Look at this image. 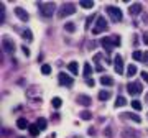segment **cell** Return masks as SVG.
Instances as JSON below:
<instances>
[{"label":"cell","instance_id":"cell-35","mask_svg":"<svg viewBox=\"0 0 148 138\" xmlns=\"http://www.w3.org/2000/svg\"><path fill=\"white\" fill-rule=\"evenodd\" d=\"M143 63L148 64V51H147V53H143Z\"/></svg>","mask_w":148,"mask_h":138},{"label":"cell","instance_id":"cell-33","mask_svg":"<svg viewBox=\"0 0 148 138\" xmlns=\"http://www.w3.org/2000/svg\"><path fill=\"white\" fill-rule=\"evenodd\" d=\"M92 20H94V16H89V18H87V21H86V28H89V27H90Z\"/></svg>","mask_w":148,"mask_h":138},{"label":"cell","instance_id":"cell-27","mask_svg":"<svg viewBox=\"0 0 148 138\" xmlns=\"http://www.w3.org/2000/svg\"><path fill=\"white\" fill-rule=\"evenodd\" d=\"M133 59H135V61H143V53L142 51H133Z\"/></svg>","mask_w":148,"mask_h":138},{"label":"cell","instance_id":"cell-2","mask_svg":"<svg viewBox=\"0 0 148 138\" xmlns=\"http://www.w3.org/2000/svg\"><path fill=\"white\" fill-rule=\"evenodd\" d=\"M106 12L109 13V16H110L112 21H115V23H119V21H122V10L119 8V7H114V5H109L106 8Z\"/></svg>","mask_w":148,"mask_h":138},{"label":"cell","instance_id":"cell-10","mask_svg":"<svg viewBox=\"0 0 148 138\" xmlns=\"http://www.w3.org/2000/svg\"><path fill=\"white\" fill-rule=\"evenodd\" d=\"M15 15L18 16L21 21H28V18H30V16H28V13L23 10L21 7H16V8H15Z\"/></svg>","mask_w":148,"mask_h":138},{"label":"cell","instance_id":"cell-5","mask_svg":"<svg viewBox=\"0 0 148 138\" xmlns=\"http://www.w3.org/2000/svg\"><path fill=\"white\" fill-rule=\"evenodd\" d=\"M106 30H107V20L104 16H97V21H95L94 28H92V33L94 35H99V33L106 31Z\"/></svg>","mask_w":148,"mask_h":138},{"label":"cell","instance_id":"cell-11","mask_svg":"<svg viewBox=\"0 0 148 138\" xmlns=\"http://www.w3.org/2000/svg\"><path fill=\"white\" fill-rule=\"evenodd\" d=\"M142 3H133V5L128 7V12H130V15H138V13H142Z\"/></svg>","mask_w":148,"mask_h":138},{"label":"cell","instance_id":"cell-28","mask_svg":"<svg viewBox=\"0 0 148 138\" xmlns=\"http://www.w3.org/2000/svg\"><path fill=\"white\" fill-rule=\"evenodd\" d=\"M51 104H53L54 109H59V107H61V104H63V100H61L59 97H54L53 100H51Z\"/></svg>","mask_w":148,"mask_h":138},{"label":"cell","instance_id":"cell-30","mask_svg":"<svg viewBox=\"0 0 148 138\" xmlns=\"http://www.w3.org/2000/svg\"><path fill=\"white\" fill-rule=\"evenodd\" d=\"M64 28H66V31L73 33L74 30H76V25H74V23H66V25H64Z\"/></svg>","mask_w":148,"mask_h":138},{"label":"cell","instance_id":"cell-32","mask_svg":"<svg viewBox=\"0 0 148 138\" xmlns=\"http://www.w3.org/2000/svg\"><path fill=\"white\" fill-rule=\"evenodd\" d=\"M140 76H142L143 81H147V84H148V72H147V71H142V72H140Z\"/></svg>","mask_w":148,"mask_h":138},{"label":"cell","instance_id":"cell-38","mask_svg":"<svg viewBox=\"0 0 148 138\" xmlns=\"http://www.w3.org/2000/svg\"><path fill=\"white\" fill-rule=\"evenodd\" d=\"M143 21H145V23H148V16H143Z\"/></svg>","mask_w":148,"mask_h":138},{"label":"cell","instance_id":"cell-13","mask_svg":"<svg viewBox=\"0 0 148 138\" xmlns=\"http://www.w3.org/2000/svg\"><path fill=\"white\" fill-rule=\"evenodd\" d=\"M77 102H79L81 105L89 107L90 105V97L89 96H79V97H77Z\"/></svg>","mask_w":148,"mask_h":138},{"label":"cell","instance_id":"cell-20","mask_svg":"<svg viewBox=\"0 0 148 138\" xmlns=\"http://www.w3.org/2000/svg\"><path fill=\"white\" fill-rule=\"evenodd\" d=\"M68 69L71 71V74H77V63H76V61L69 63L68 64Z\"/></svg>","mask_w":148,"mask_h":138},{"label":"cell","instance_id":"cell-22","mask_svg":"<svg viewBox=\"0 0 148 138\" xmlns=\"http://www.w3.org/2000/svg\"><path fill=\"white\" fill-rule=\"evenodd\" d=\"M21 36L25 38V40H28V41H32L33 40V33L30 31V30H23V31H21Z\"/></svg>","mask_w":148,"mask_h":138},{"label":"cell","instance_id":"cell-36","mask_svg":"<svg viewBox=\"0 0 148 138\" xmlns=\"http://www.w3.org/2000/svg\"><path fill=\"white\" fill-rule=\"evenodd\" d=\"M94 84H95V82H94V79H87V85H90V87H92Z\"/></svg>","mask_w":148,"mask_h":138},{"label":"cell","instance_id":"cell-31","mask_svg":"<svg viewBox=\"0 0 148 138\" xmlns=\"http://www.w3.org/2000/svg\"><path fill=\"white\" fill-rule=\"evenodd\" d=\"M132 107L135 109V110H142V104L138 100H132Z\"/></svg>","mask_w":148,"mask_h":138},{"label":"cell","instance_id":"cell-8","mask_svg":"<svg viewBox=\"0 0 148 138\" xmlns=\"http://www.w3.org/2000/svg\"><path fill=\"white\" fill-rule=\"evenodd\" d=\"M2 44H3V49H5V53L12 54L13 51H15V43L12 41L8 36H3V41H2Z\"/></svg>","mask_w":148,"mask_h":138},{"label":"cell","instance_id":"cell-26","mask_svg":"<svg viewBox=\"0 0 148 138\" xmlns=\"http://www.w3.org/2000/svg\"><path fill=\"white\" fill-rule=\"evenodd\" d=\"M36 125H38V128H40V130H45V128H46V120H45V118H38V122H36Z\"/></svg>","mask_w":148,"mask_h":138},{"label":"cell","instance_id":"cell-4","mask_svg":"<svg viewBox=\"0 0 148 138\" xmlns=\"http://www.w3.org/2000/svg\"><path fill=\"white\" fill-rule=\"evenodd\" d=\"M54 10H56V5H54V3H51V2H48V3H40V13H41L45 18L53 16Z\"/></svg>","mask_w":148,"mask_h":138},{"label":"cell","instance_id":"cell-23","mask_svg":"<svg viewBox=\"0 0 148 138\" xmlns=\"http://www.w3.org/2000/svg\"><path fill=\"white\" fill-rule=\"evenodd\" d=\"M81 7H82V8H92V7H94V2H92V0H82V2H81Z\"/></svg>","mask_w":148,"mask_h":138},{"label":"cell","instance_id":"cell-17","mask_svg":"<svg viewBox=\"0 0 148 138\" xmlns=\"http://www.w3.org/2000/svg\"><path fill=\"white\" fill-rule=\"evenodd\" d=\"M16 127L20 128V130H25V128H28L30 125H28V122L25 120V118H18V122H16Z\"/></svg>","mask_w":148,"mask_h":138},{"label":"cell","instance_id":"cell-19","mask_svg":"<svg viewBox=\"0 0 148 138\" xmlns=\"http://www.w3.org/2000/svg\"><path fill=\"white\" fill-rule=\"evenodd\" d=\"M110 92H109V90H101V92H99V99H101V100H109V99H110Z\"/></svg>","mask_w":148,"mask_h":138},{"label":"cell","instance_id":"cell-21","mask_svg":"<svg viewBox=\"0 0 148 138\" xmlns=\"http://www.w3.org/2000/svg\"><path fill=\"white\" fill-rule=\"evenodd\" d=\"M90 74H92V66H90L89 63H84V76L89 77Z\"/></svg>","mask_w":148,"mask_h":138},{"label":"cell","instance_id":"cell-14","mask_svg":"<svg viewBox=\"0 0 148 138\" xmlns=\"http://www.w3.org/2000/svg\"><path fill=\"white\" fill-rule=\"evenodd\" d=\"M123 138H140V135H138L135 130H130V128H127V130L123 132Z\"/></svg>","mask_w":148,"mask_h":138},{"label":"cell","instance_id":"cell-18","mask_svg":"<svg viewBox=\"0 0 148 138\" xmlns=\"http://www.w3.org/2000/svg\"><path fill=\"white\" fill-rule=\"evenodd\" d=\"M28 130H30V135H32V137H38V133H40V128H38L36 123H35V125H30Z\"/></svg>","mask_w":148,"mask_h":138},{"label":"cell","instance_id":"cell-29","mask_svg":"<svg viewBox=\"0 0 148 138\" xmlns=\"http://www.w3.org/2000/svg\"><path fill=\"white\" fill-rule=\"evenodd\" d=\"M41 72L45 76H48L49 72H51V66H49V64H43V66H41Z\"/></svg>","mask_w":148,"mask_h":138},{"label":"cell","instance_id":"cell-7","mask_svg":"<svg viewBox=\"0 0 148 138\" xmlns=\"http://www.w3.org/2000/svg\"><path fill=\"white\" fill-rule=\"evenodd\" d=\"M58 79H59V84L66 85V87H71V85H73V82H74V79L71 77V76H68L66 72H59Z\"/></svg>","mask_w":148,"mask_h":138},{"label":"cell","instance_id":"cell-24","mask_svg":"<svg viewBox=\"0 0 148 138\" xmlns=\"http://www.w3.org/2000/svg\"><path fill=\"white\" fill-rule=\"evenodd\" d=\"M127 104V100H125V97H122V96H119L117 97V100H115V107H123Z\"/></svg>","mask_w":148,"mask_h":138},{"label":"cell","instance_id":"cell-9","mask_svg":"<svg viewBox=\"0 0 148 138\" xmlns=\"http://www.w3.org/2000/svg\"><path fill=\"white\" fill-rule=\"evenodd\" d=\"M114 68H115L117 74H122L123 72V59H122L120 54H117L115 58H114Z\"/></svg>","mask_w":148,"mask_h":138},{"label":"cell","instance_id":"cell-15","mask_svg":"<svg viewBox=\"0 0 148 138\" xmlns=\"http://www.w3.org/2000/svg\"><path fill=\"white\" fill-rule=\"evenodd\" d=\"M101 84L102 85H112L114 84V79H112L110 76H102L101 77Z\"/></svg>","mask_w":148,"mask_h":138},{"label":"cell","instance_id":"cell-3","mask_svg":"<svg viewBox=\"0 0 148 138\" xmlns=\"http://www.w3.org/2000/svg\"><path fill=\"white\" fill-rule=\"evenodd\" d=\"M74 12H76V5L74 3H63L61 5V8H59V12H58V16L59 18H66V16H69V15H73Z\"/></svg>","mask_w":148,"mask_h":138},{"label":"cell","instance_id":"cell-25","mask_svg":"<svg viewBox=\"0 0 148 138\" xmlns=\"http://www.w3.org/2000/svg\"><path fill=\"white\" fill-rule=\"evenodd\" d=\"M81 118H82V120H90V118H92V113H90L89 110L81 112Z\"/></svg>","mask_w":148,"mask_h":138},{"label":"cell","instance_id":"cell-39","mask_svg":"<svg viewBox=\"0 0 148 138\" xmlns=\"http://www.w3.org/2000/svg\"><path fill=\"white\" fill-rule=\"evenodd\" d=\"M145 100H147V102H148V94H147V97H145Z\"/></svg>","mask_w":148,"mask_h":138},{"label":"cell","instance_id":"cell-1","mask_svg":"<svg viewBox=\"0 0 148 138\" xmlns=\"http://www.w3.org/2000/svg\"><path fill=\"white\" fill-rule=\"evenodd\" d=\"M101 44H102V48L106 49L107 53H110L114 48H117L119 44H120V38L119 36H109V38H102L101 40Z\"/></svg>","mask_w":148,"mask_h":138},{"label":"cell","instance_id":"cell-6","mask_svg":"<svg viewBox=\"0 0 148 138\" xmlns=\"http://www.w3.org/2000/svg\"><path fill=\"white\" fill-rule=\"evenodd\" d=\"M127 90L130 96H138V94H142V84L140 82H128L127 84Z\"/></svg>","mask_w":148,"mask_h":138},{"label":"cell","instance_id":"cell-34","mask_svg":"<svg viewBox=\"0 0 148 138\" xmlns=\"http://www.w3.org/2000/svg\"><path fill=\"white\" fill-rule=\"evenodd\" d=\"M21 49H23V53L27 54V56H30V49H28L27 46H21Z\"/></svg>","mask_w":148,"mask_h":138},{"label":"cell","instance_id":"cell-12","mask_svg":"<svg viewBox=\"0 0 148 138\" xmlns=\"http://www.w3.org/2000/svg\"><path fill=\"white\" fill-rule=\"evenodd\" d=\"M122 117H123V118H128V120H133V122H137V123L142 122V118L138 117L137 113H122Z\"/></svg>","mask_w":148,"mask_h":138},{"label":"cell","instance_id":"cell-37","mask_svg":"<svg viewBox=\"0 0 148 138\" xmlns=\"http://www.w3.org/2000/svg\"><path fill=\"white\" fill-rule=\"evenodd\" d=\"M143 41H145V43L148 44V35H143Z\"/></svg>","mask_w":148,"mask_h":138},{"label":"cell","instance_id":"cell-16","mask_svg":"<svg viewBox=\"0 0 148 138\" xmlns=\"http://www.w3.org/2000/svg\"><path fill=\"white\" fill-rule=\"evenodd\" d=\"M135 74H137V66H135V64H130L127 68V76L128 77H133Z\"/></svg>","mask_w":148,"mask_h":138}]
</instances>
